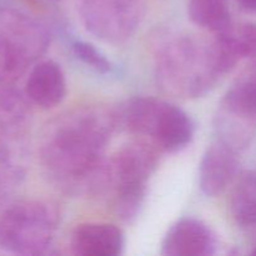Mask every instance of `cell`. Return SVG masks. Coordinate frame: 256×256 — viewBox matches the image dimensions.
Listing matches in <instances>:
<instances>
[{
	"label": "cell",
	"instance_id": "obj_1",
	"mask_svg": "<svg viewBox=\"0 0 256 256\" xmlns=\"http://www.w3.org/2000/svg\"><path fill=\"white\" fill-rule=\"evenodd\" d=\"M116 125L115 112L100 105L72 108L50 120L39 142L40 162L50 180L68 192L89 195Z\"/></svg>",
	"mask_w": 256,
	"mask_h": 256
},
{
	"label": "cell",
	"instance_id": "obj_2",
	"mask_svg": "<svg viewBox=\"0 0 256 256\" xmlns=\"http://www.w3.org/2000/svg\"><path fill=\"white\" fill-rule=\"evenodd\" d=\"M232 29L210 39L178 35L162 42L155 55L160 89L182 99H196L212 92L242 59Z\"/></svg>",
	"mask_w": 256,
	"mask_h": 256
},
{
	"label": "cell",
	"instance_id": "obj_3",
	"mask_svg": "<svg viewBox=\"0 0 256 256\" xmlns=\"http://www.w3.org/2000/svg\"><path fill=\"white\" fill-rule=\"evenodd\" d=\"M155 146L145 140L130 142L102 162L90 185L89 196L109 202L122 222H132L140 214L148 182L158 168Z\"/></svg>",
	"mask_w": 256,
	"mask_h": 256
},
{
	"label": "cell",
	"instance_id": "obj_4",
	"mask_svg": "<svg viewBox=\"0 0 256 256\" xmlns=\"http://www.w3.org/2000/svg\"><path fill=\"white\" fill-rule=\"evenodd\" d=\"M115 116L122 129L148 139V142L165 152H179L194 139L192 118L178 105L156 98L135 96L125 100L115 110Z\"/></svg>",
	"mask_w": 256,
	"mask_h": 256
},
{
	"label": "cell",
	"instance_id": "obj_5",
	"mask_svg": "<svg viewBox=\"0 0 256 256\" xmlns=\"http://www.w3.org/2000/svg\"><path fill=\"white\" fill-rule=\"evenodd\" d=\"M59 219L58 208L42 200L0 205V250L18 255L46 254L54 242Z\"/></svg>",
	"mask_w": 256,
	"mask_h": 256
},
{
	"label": "cell",
	"instance_id": "obj_6",
	"mask_svg": "<svg viewBox=\"0 0 256 256\" xmlns=\"http://www.w3.org/2000/svg\"><path fill=\"white\" fill-rule=\"evenodd\" d=\"M216 140L236 152L256 132V62L236 78L218 105L214 120Z\"/></svg>",
	"mask_w": 256,
	"mask_h": 256
},
{
	"label": "cell",
	"instance_id": "obj_7",
	"mask_svg": "<svg viewBox=\"0 0 256 256\" xmlns=\"http://www.w3.org/2000/svg\"><path fill=\"white\" fill-rule=\"evenodd\" d=\"M145 12V0H79L85 29L112 45L129 42L142 26Z\"/></svg>",
	"mask_w": 256,
	"mask_h": 256
},
{
	"label": "cell",
	"instance_id": "obj_8",
	"mask_svg": "<svg viewBox=\"0 0 256 256\" xmlns=\"http://www.w3.org/2000/svg\"><path fill=\"white\" fill-rule=\"evenodd\" d=\"M214 230L196 218H182L172 225L162 242L164 256H210L218 250Z\"/></svg>",
	"mask_w": 256,
	"mask_h": 256
},
{
	"label": "cell",
	"instance_id": "obj_9",
	"mask_svg": "<svg viewBox=\"0 0 256 256\" xmlns=\"http://www.w3.org/2000/svg\"><path fill=\"white\" fill-rule=\"evenodd\" d=\"M0 36L20 48L32 62L39 59L50 44V34L42 22L8 6L0 8Z\"/></svg>",
	"mask_w": 256,
	"mask_h": 256
},
{
	"label": "cell",
	"instance_id": "obj_10",
	"mask_svg": "<svg viewBox=\"0 0 256 256\" xmlns=\"http://www.w3.org/2000/svg\"><path fill=\"white\" fill-rule=\"evenodd\" d=\"M238 152L215 140L205 150L199 165V186L209 198L222 194L238 172Z\"/></svg>",
	"mask_w": 256,
	"mask_h": 256
},
{
	"label": "cell",
	"instance_id": "obj_11",
	"mask_svg": "<svg viewBox=\"0 0 256 256\" xmlns=\"http://www.w3.org/2000/svg\"><path fill=\"white\" fill-rule=\"evenodd\" d=\"M125 248V234L108 222H85L70 238L72 252L79 256H119Z\"/></svg>",
	"mask_w": 256,
	"mask_h": 256
},
{
	"label": "cell",
	"instance_id": "obj_12",
	"mask_svg": "<svg viewBox=\"0 0 256 256\" xmlns=\"http://www.w3.org/2000/svg\"><path fill=\"white\" fill-rule=\"evenodd\" d=\"M25 95L42 109H52L62 104L66 95V79L62 66L54 60L38 62L28 75Z\"/></svg>",
	"mask_w": 256,
	"mask_h": 256
},
{
	"label": "cell",
	"instance_id": "obj_13",
	"mask_svg": "<svg viewBox=\"0 0 256 256\" xmlns=\"http://www.w3.org/2000/svg\"><path fill=\"white\" fill-rule=\"evenodd\" d=\"M30 100L12 85L0 86V135L19 140L32 122Z\"/></svg>",
	"mask_w": 256,
	"mask_h": 256
},
{
	"label": "cell",
	"instance_id": "obj_14",
	"mask_svg": "<svg viewBox=\"0 0 256 256\" xmlns=\"http://www.w3.org/2000/svg\"><path fill=\"white\" fill-rule=\"evenodd\" d=\"M18 140L0 135V205L8 202L25 176Z\"/></svg>",
	"mask_w": 256,
	"mask_h": 256
},
{
	"label": "cell",
	"instance_id": "obj_15",
	"mask_svg": "<svg viewBox=\"0 0 256 256\" xmlns=\"http://www.w3.org/2000/svg\"><path fill=\"white\" fill-rule=\"evenodd\" d=\"M188 15L196 26L212 34L232 29V15L225 0H189Z\"/></svg>",
	"mask_w": 256,
	"mask_h": 256
},
{
	"label": "cell",
	"instance_id": "obj_16",
	"mask_svg": "<svg viewBox=\"0 0 256 256\" xmlns=\"http://www.w3.org/2000/svg\"><path fill=\"white\" fill-rule=\"evenodd\" d=\"M232 214L242 228L256 225V172H246L235 185L230 200Z\"/></svg>",
	"mask_w": 256,
	"mask_h": 256
},
{
	"label": "cell",
	"instance_id": "obj_17",
	"mask_svg": "<svg viewBox=\"0 0 256 256\" xmlns=\"http://www.w3.org/2000/svg\"><path fill=\"white\" fill-rule=\"evenodd\" d=\"M32 62L20 48L0 36V86L15 84Z\"/></svg>",
	"mask_w": 256,
	"mask_h": 256
},
{
	"label": "cell",
	"instance_id": "obj_18",
	"mask_svg": "<svg viewBox=\"0 0 256 256\" xmlns=\"http://www.w3.org/2000/svg\"><path fill=\"white\" fill-rule=\"evenodd\" d=\"M72 54L78 60L89 66L94 72L99 74H112L114 72L115 66L106 55L98 49L92 42H84V40H74L72 42Z\"/></svg>",
	"mask_w": 256,
	"mask_h": 256
},
{
	"label": "cell",
	"instance_id": "obj_19",
	"mask_svg": "<svg viewBox=\"0 0 256 256\" xmlns=\"http://www.w3.org/2000/svg\"><path fill=\"white\" fill-rule=\"evenodd\" d=\"M232 32L242 58H256V25H242L240 29H232Z\"/></svg>",
	"mask_w": 256,
	"mask_h": 256
},
{
	"label": "cell",
	"instance_id": "obj_20",
	"mask_svg": "<svg viewBox=\"0 0 256 256\" xmlns=\"http://www.w3.org/2000/svg\"><path fill=\"white\" fill-rule=\"evenodd\" d=\"M242 8H244L248 12H256V0H239Z\"/></svg>",
	"mask_w": 256,
	"mask_h": 256
},
{
	"label": "cell",
	"instance_id": "obj_21",
	"mask_svg": "<svg viewBox=\"0 0 256 256\" xmlns=\"http://www.w3.org/2000/svg\"><path fill=\"white\" fill-rule=\"evenodd\" d=\"M252 254L256 255V248H255V250H254V252H252Z\"/></svg>",
	"mask_w": 256,
	"mask_h": 256
},
{
	"label": "cell",
	"instance_id": "obj_22",
	"mask_svg": "<svg viewBox=\"0 0 256 256\" xmlns=\"http://www.w3.org/2000/svg\"><path fill=\"white\" fill-rule=\"evenodd\" d=\"M48 2H55V0H48Z\"/></svg>",
	"mask_w": 256,
	"mask_h": 256
}]
</instances>
